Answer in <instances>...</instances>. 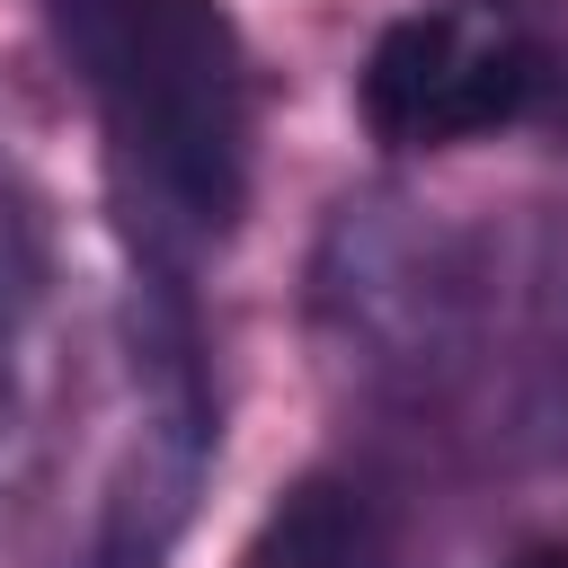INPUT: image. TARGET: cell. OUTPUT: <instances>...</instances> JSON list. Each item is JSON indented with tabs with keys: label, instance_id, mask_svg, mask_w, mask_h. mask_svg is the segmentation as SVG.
I'll list each match as a JSON object with an SVG mask.
<instances>
[{
	"label": "cell",
	"instance_id": "1",
	"mask_svg": "<svg viewBox=\"0 0 568 568\" xmlns=\"http://www.w3.org/2000/svg\"><path fill=\"white\" fill-rule=\"evenodd\" d=\"M62 18L142 186L178 222L231 231L248 195V53L222 0H62Z\"/></svg>",
	"mask_w": 568,
	"mask_h": 568
},
{
	"label": "cell",
	"instance_id": "2",
	"mask_svg": "<svg viewBox=\"0 0 568 568\" xmlns=\"http://www.w3.org/2000/svg\"><path fill=\"white\" fill-rule=\"evenodd\" d=\"M355 98H364L373 142L390 151L470 142L532 98V53L515 36H470L453 9H408L373 36Z\"/></svg>",
	"mask_w": 568,
	"mask_h": 568
},
{
	"label": "cell",
	"instance_id": "3",
	"mask_svg": "<svg viewBox=\"0 0 568 568\" xmlns=\"http://www.w3.org/2000/svg\"><path fill=\"white\" fill-rule=\"evenodd\" d=\"M240 568H382V532H373V506L346 488V479H293L257 541L240 550Z\"/></svg>",
	"mask_w": 568,
	"mask_h": 568
},
{
	"label": "cell",
	"instance_id": "4",
	"mask_svg": "<svg viewBox=\"0 0 568 568\" xmlns=\"http://www.w3.org/2000/svg\"><path fill=\"white\" fill-rule=\"evenodd\" d=\"M515 568H568V541H550V550H524Z\"/></svg>",
	"mask_w": 568,
	"mask_h": 568
}]
</instances>
